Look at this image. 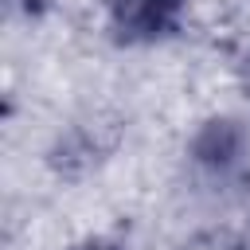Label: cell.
<instances>
[{
    "instance_id": "obj_1",
    "label": "cell",
    "mask_w": 250,
    "mask_h": 250,
    "mask_svg": "<svg viewBox=\"0 0 250 250\" xmlns=\"http://www.w3.org/2000/svg\"><path fill=\"white\" fill-rule=\"evenodd\" d=\"M188 0H105L109 27L121 43H160L180 31Z\"/></svg>"
},
{
    "instance_id": "obj_2",
    "label": "cell",
    "mask_w": 250,
    "mask_h": 250,
    "mask_svg": "<svg viewBox=\"0 0 250 250\" xmlns=\"http://www.w3.org/2000/svg\"><path fill=\"white\" fill-rule=\"evenodd\" d=\"M74 250H121L117 242H105V238H90V242H82V246H74Z\"/></svg>"
}]
</instances>
